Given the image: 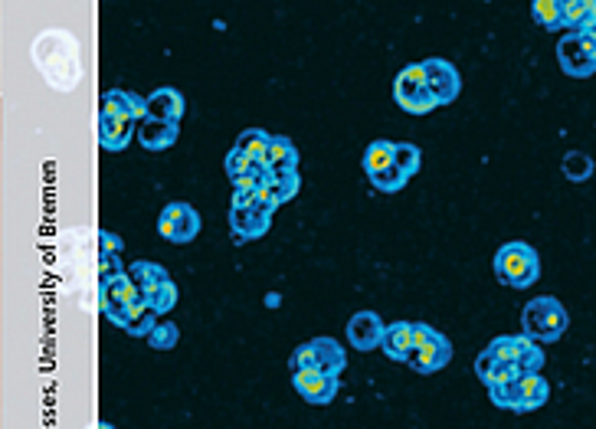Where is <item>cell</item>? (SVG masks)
<instances>
[{
	"label": "cell",
	"mask_w": 596,
	"mask_h": 429,
	"mask_svg": "<svg viewBox=\"0 0 596 429\" xmlns=\"http://www.w3.org/2000/svg\"><path fill=\"white\" fill-rule=\"evenodd\" d=\"M570 325L567 308L560 305L554 295H541V299H531L521 312V328L524 335L538 344H551L557 338H564V331Z\"/></svg>",
	"instance_id": "3957f363"
},
{
	"label": "cell",
	"mask_w": 596,
	"mask_h": 429,
	"mask_svg": "<svg viewBox=\"0 0 596 429\" xmlns=\"http://www.w3.org/2000/svg\"><path fill=\"white\" fill-rule=\"evenodd\" d=\"M485 354H492V361L498 364H515L521 374H541L544 367V351L538 341H531L528 335H502L485 348Z\"/></svg>",
	"instance_id": "8992f818"
},
{
	"label": "cell",
	"mask_w": 596,
	"mask_h": 429,
	"mask_svg": "<svg viewBox=\"0 0 596 429\" xmlns=\"http://www.w3.org/2000/svg\"><path fill=\"white\" fill-rule=\"evenodd\" d=\"M138 302H145V299H141L138 285H135V279L128 276V272H122V276H115L109 282H99V305H102L105 315L118 312V308L138 305Z\"/></svg>",
	"instance_id": "9a60e30c"
},
{
	"label": "cell",
	"mask_w": 596,
	"mask_h": 429,
	"mask_svg": "<svg viewBox=\"0 0 596 429\" xmlns=\"http://www.w3.org/2000/svg\"><path fill=\"white\" fill-rule=\"evenodd\" d=\"M407 181H410V177L403 174V171L397 168V164H390L387 171H380V174L371 177V184L380 190V194H397V190L407 187Z\"/></svg>",
	"instance_id": "1f68e13d"
},
{
	"label": "cell",
	"mask_w": 596,
	"mask_h": 429,
	"mask_svg": "<svg viewBox=\"0 0 596 429\" xmlns=\"http://www.w3.org/2000/svg\"><path fill=\"white\" fill-rule=\"evenodd\" d=\"M272 226V210L266 207H230V230L236 236V243H249L266 236Z\"/></svg>",
	"instance_id": "7c38bea8"
},
{
	"label": "cell",
	"mask_w": 596,
	"mask_h": 429,
	"mask_svg": "<svg viewBox=\"0 0 596 429\" xmlns=\"http://www.w3.org/2000/svg\"><path fill=\"white\" fill-rule=\"evenodd\" d=\"M393 164L407 174V177H413L416 171H420V164H423V151L416 148V145H407V141H397V151H393Z\"/></svg>",
	"instance_id": "4dcf8cb0"
},
{
	"label": "cell",
	"mask_w": 596,
	"mask_h": 429,
	"mask_svg": "<svg viewBox=\"0 0 596 429\" xmlns=\"http://www.w3.org/2000/svg\"><path fill=\"white\" fill-rule=\"evenodd\" d=\"M177 299H181V292H177L174 279H168V282H164L161 289L154 292L151 299H145V302H148V305H151V308H154V312H158V315H168L171 308L177 305Z\"/></svg>",
	"instance_id": "d6a6232c"
},
{
	"label": "cell",
	"mask_w": 596,
	"mask_h": 429,
	"mask_svg": "<svg viewBox=\"0 0 596 429\" xmlns=\"http://www.w3.org/2000/svg\"><path fill=\"white\" fill-rule=\"evenodd\" d=\"M266 174H269V177L298 174V148L292 145V138H285V135H272V141H269V154H266Z\"/></svg>",
	"instance_id": "ac0fdd59"
},
{
	"label": "cell",
	"mask_w": 596,
	"mask_h": 429,
	"mask_svg": "<svg viewBox=\"0 0 596 429\" xmlns=\"http://www.w3.org/2000/svg\"><path fill=\"white\" fill-rule=\"evenodd\" d=\"M184 109H187L184 95L177 92V89H171V86L154 89L148 99H145V118H154V122H174V125H181Z\"/></svg>",
	"instance_id": "e0dca14e"
},
{
	"label": "cell",
	"mask_w": 596,
	"mask_h": 429,
	"mask_svg": "<svg viewBox=\"0 0 596 429\" xmlns=\"http://www.w3.org/2000/svg\"><path fill=\"white\" fill-rule=\"evenodd\" d=\"M423 73H426V86H429V95H433L436 109L439 105H449L459 99V89H462V79L456 73V66L449 63V59H426L423 63Z\"/></svg>",
	"instance_id": "30bf717a"
},
{
	"label": "cell",
	"mask_w": 596,
	"mask_h": 429,
	"mask_svg": "<svg viewBox=\"0 0 596 429\" xmlns=\"http://www.w3.org/2000/svg\"><path fill=\"white\" fill-rule=\"evenodd\" d=\"M564 177L567 181H587L593 177V158L583 151H567L564 154Z\"/></svg>",
	"instance_id": "f1b7e54d"
},
{
	"label": "cell",
	"mask_w": 596,
	"mask_h": 429,
	"mask_svg": "<svg viewBox=\"0 0 596 429\" xmlns=\"http://www.w3.org/2000/svg\"><path fill=\"white\" fill-rule=\"evenodd\" d=\"M145 341L151 344V351H174L177 341H181V328H177L174 321H161Z\"/></svg>",
	"instance_id": "f546056e"
},
{
	"label": "cell",
	"mask_w": 596,
	"mask_h": 429,
	"mask_svg": "<svg viewBox=\"0 0 596 429\" xmlns=\"http://www.w3.org/2000/svg\"><path fill=\"white\" fill-rule=\"evenodd\" d=\"M557 63L567 76L590 79L596 73V30L590 33H567L557 43Z\"/></svg>",
	"instance_id": "52a82bcc"
},
{
	"label": "cell",
	"mask_w": 596,
	"mask_h": 429,
	"mask_svg": "<svg viewBox=\"0 0 596 429\" xmlns=\"http://www.w3.org/2000/svg\"><path fill=\"white\" fill-rule=\"evenodd\" d=\"M298 187H302V181H298V174H285V177H269L266 184L259 187V197H256V204L259 207H266L276 213V207L282 204H289V200L298 194Z\"/></svg>",
	"instance_id": "ffe728a7"
},
{
	"label": "cell",
	"mask_w": 596,
	"mask_h": 429,
	"mask_svg": "<svg viewBox=\"0 0 596 429\" xmlns=\"http://www.w3.org/2000/svg\"><path fill=\"white\" fill-rule=\"evenodd\" d=\"M158 233L168 243H177V246L194 243L197 233H200V213L190 207V204H181V200H174V204H168V207L161 210Z\"/></svg>",
	"instance_id": "9c48e42d"
},
{
	"label": "cell",
	"mask_w": 596,
	"mask_h": 429,
	"mask_svg": "<svg viewBox=\"0 0 596 429\" xmlns=\"http://www.w3.org/2000/svg\"><path fill=\"white\" fill-rule=\"evenodd\" d=\"M393 102H397L407 115H429L436 109L433 95H429V86H426L423 63L400 69L397 79H393Z\"/></svg>",
	"instance_id": "ba28073f"
},
{
	"label": "cell",
	"mask_w": 596,
	"mask_h": 429,
	"mask_svg": "<svg viewBox=\"0 0 596 429\" xmlns=\"http://www.w3.org/2000/svg\"><path fill=\"white\" fill-rule=\"evenodd\" d=\"M135 125H138L135 118L99 109V145L105 151H125L128 141L135 138Z\"/></svg>",
	"instance_id": "2e32d148"
},
{
	"label": "cell",
	"mask_w": 596,
	"mask_h": 429,
	"mask_svg": "<svg viewBox=\"0 0 596 429\" xmlns=\"http://www.w3.org/2000/svg\"><path fill=\"white\" fill-rule=\"evenodd\" d=\"M269 141H272V135L269 131H262V128H246L240 138H236V151H243L246 158H253V161H259L262 168H266V154H269Z\"/></svg>",
	"instance_id": "484cf974"
},
{
	"label": "cell",
	"mask_w": 596,
	"mask_h": 429,
	"mask_svg": "<svg viewBox=\"0 0 596 429\" xmlns=\"http://www.w3.org/2000/svg\"><path fill=\"white\" fill-rule=\"evenodd\" d=\"M259 190H233L230 194V207H256Z\"/></svg>",
	"instance_id": "836d02e7"
},
{
	"label": "cell",
	"mask_w": 596,
	"mask_h": 429,
	"mask_svg": "<svg viewBox=\"0 0 596 429\" xmlns=\"http://www.w3.org/2000/svg\"><path fill=\"white\" fill-rule=\"evenodd\" d=\"M102 109L115 112V115H125V118H135V122H145V99L135 95V92L109 89L102 95Z\"/></svg>",
	"instance_id": "d4e9b609"
},
{
	"label": "cell",
	"mask_w": 596,
	"mask_h": 429,
	"mask_svg": "<svg viewBox=\"0 0 596 429\" xmlns=\"http://www.w3.org/2000/svg\"><path fill=\"white\" fill-rule=\"evenodd\" d=\"M547 397H551V387H547V380L541 374H521L518 377V403H515V413H531V410H541Z\"/></svg>",
	"instance_id": "44dd1931"
},
{
	"label": "cell",
	"mask_w": 596,
	"mask_h": 429,
	"mask_svg": "<svg viewBox=\"0 0 596 429\" xmlns=\"http://www.w3.org/2000/svg\"><path fill=\"white\" fill-rule=\"evenodd\" d=\"M413 335H416V348L407 367H413L416 374H436L452 361V344L436 328L423 325V321H413Z\"/></svg>",
	"instance_id": "5b68a950"
},
{
	"label": "cell",
	"mask_w": 596,
	"mask_h": 429,
	"mask_svg": "<svg viewBox=\"0 0 596 429\" xmlns=\"http://www.w3.org/2000/svg\"><path fill=\"white\" fill-rule=\"evenodd\" d=\"M95 429H115L112 423H99V426H95Z\"/></svg>",
	"instance_id": "e575fe53"
},
{
	"label": "cell",
	"mask_w": 596,
	"mask_h": 429,
	"mask_svg": "<svg viewBox=\"0 0 596 429\" xmlns=\"http://www.w3.org/2000/svg\"><path fill=\"white\" fill-rule=\"evenodd\" d=\"M495 279L508 289H531L541 279V256L528 243H505L495 253Z\"/></svg>",
	"instance_id": "7a4b0ae2"
},
{
	"label": "cell",
	"mask_w": 596,
	"mask_h": 429,
	"mask_svg": "<svg viewBox=\"0 0 596 429\" xmlns=\"http://www.w3.org/2000/svg\"><path fill=\"white\" fill-rule=\"evenodd\" d=\"M384 331L387 325L380 321L377 312H357L348 321V341L354 351H377L384 344Z\"/></svg>",
	"instance_id": "5bb4252c"
},
{
	"label": "cell",
	"mask_w": 596,
	"mask_h": 429,
	"mask_svg": "<svg viewBox=\"0 0 596 429\" xmlns=\"http://www.w3.org/2000/svg\"><path fill=\"white\" fill-rule=\"evenodd\" d=\"M292 374L298 371H325L341 377V371L348 367V354L341 351V344L335 338H312L305 344H298L295 354L289 357Z\"/></svg>",
	"instance_id": "277c9868"
},
{
	"label": "cell",
	"mask_w": 596,
	"mask_h": 429,
	"mask_svg": "<svg viewBox=\"0 0 596 429\" xmlns=\"http://www.w3.org/2000/svg\"><path fill=\"white\" fill-rule=\"evenodd\" d=\"M560 14H564V30L570 33L596 30V0H560Z\"/></svg>",
	"instance_id": "7402d4cb"
},
{
	"label": "cell",
	"mask_w": 596,
	"mask_h": 429,
	"mask_svg": "<svg viewBox=\"0 0 596 429\" xmlns=\"http://www.w3.org/2000/svg\"><path fill=\"white\" fill-rule=\"evenodd\" d=\"M292 384L298 390V397L305 403H312V407H325V403L335 400V393H338V377L325 374V371H298V374H292Z\"/></svg>",
	"instance_id": "8fae6325"
},
{
	"label": "cell",
	"mask_w": 596,
	"mask_h": 429,
	"mask_svg": "<svg viewBox=\"0 0 596 429\" xmlns=\"http://www.w3.org/2000/svg\"><path fill=\"white\" fill-rule=\"evenodd\" d=\"M37 66L56 89L69 92L79 82V43L63 30H46L37 40Z\"/></svg>",
	"instance_id": "6da1fadb"
},
{
	"label": "cell",
	"mask_w": 596,
	"mask_h": 429,
	"mask_svg": "<svg viewBox=\"0 0 596 429\" xmlns=\"http://www.w3.org/2000/svg\"><path fill=\"white\" fill-rule=\"evenodd\" d=\"M177 135H181V125H174V122H154V118H145V122L138 125V141L148 151L171 148L177 141Z\"/></svg>",
	"instance_id": "cb8c5ba5"
},
{
	"label": "cell",
	"mask_w": 596,
	"mask_h": 429,
	"mask_svg": "<svg viewBox=\"0 0 596 429\" xmlns=\"http://www.w3.org/2000/svg\"><path fill=\"white\" fill-rule=\"evenodd\" d=\"M393 151H397V141H384V138L374 141V145L364 151V171H367V177L387 171L390 164H393Z\"/></svg>",
	"instance_id": "4316f807"
},
{
	"label": "cell",
	"mask_w": 596,
	"mask_h": 429,
	"mask_svg": "<svg viewBox=\"0 0 596 429\" xmlns=\"http://www.w3.org/2000/svg\"><path fill=\"white\" fill-rule=\"evenodd\" d=\"M384 354L390 357V361H400V364H407L410 361V354L416 348V335H413V321H393V325H387L384 331Z\"/></svg>",
	"instance_id": "d6986e66"
},
{
	"label": "cell",
	"mask_w": 596,
	"mask_h": 429,
	"mask_svg": "<svg viewBox=\"0 0 596 429\" xmlns=\"http://www.w3.org/2000/svg\"><path fill=\"white\" fill-rule=\"evenodd\" d=\"M531 17L541 23L544 30H564V14H560V0H534Z\"/></svg>",
	"instance_id": "83f0119b"
},
{
	"label": "cell",
	"mask_w": 596,
	"mask_h": 429,
	"mask_svg": "<svg viewBox=\"0 0 596 429\" xmlns=\"http://www.w3.org/2000/svg\"><path fill=\"white\" fill-rule=\"evenodd\" d=\"M105 318H109L115 328L128 331L131 338H148L151 331L161 325V321H158V312H154V308H151L148 302H138V305L118 308V312L105 315Z\"/></svg>",
	"instance_id": "4fadbf2b"
},
{
	"label": "cell",
	"mask_w": 596,
	"mask_h": 429,
	"mask_svg": "<svg viewBox=\"0 0 596 429\" xmlns=\"http://www.w3.org/2000/svg\"><path fill=\"white\" fill-rule=\"evenodd\" d=\"M128 276L135 279L138 292H141V299H151V295L158 292L161 285L171 279V276H168V269L158 266V262H148V259L131 262V266H128Z\"/></svg>",
	"instance_id": "603a6c76"
}]
</instances>
